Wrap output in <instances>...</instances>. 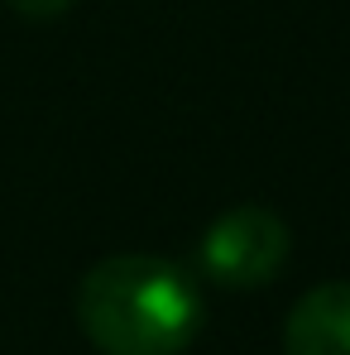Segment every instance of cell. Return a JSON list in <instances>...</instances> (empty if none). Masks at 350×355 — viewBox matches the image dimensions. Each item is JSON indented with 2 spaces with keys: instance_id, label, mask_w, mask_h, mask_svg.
Wrapping results in <instances>:
<instances>
[{
  "instance_id": "cell-4",
  "label": "cell",
  "mask_w": 350,
  "mask_h": 355,
  "mask_svg": "<svg viewBox=\"0 0 350 355\" xmlns=\"http://www.w3.org/2000/svg\"><path fill=\"white\" fill-rule=\"evenodd\" d=\"M24 19H58V15H67L77 0H10Z\"/></svg>"
},
{
  "instance_id": "cell-1",
  "label": "cell",
  "mask_w": 350,
  "mask_h": 355,
  "mask_svg": "<svg viewBox=\"0 0 350 355\" xmlns=\"http://www.w3.org/2000/svg\"><path fill=\"white\" fill-rule=\"evenodd\" d=\"M202 317L192 274L154 254H111L77 284V327L101 355H182Z\"/></svg>"
},
{
  "instance_id": "cell-2",
  "label": "cell",
  "mask_w": 350,
  "mask_h": 355,
  "mask_svg": "<svg viewBox=\"0 0 350 355\" xmlns=\"http://www.w3.org/2000/svg\"><path fill=\"white\" fill-rule=\"evenodd\" d=\"M288 259V226L264 207L221 211L197 245V264L221 288H264Z\"/></svg>"
},
{
  "instance_id": "cell-3",
  "label": "cell",
  "mask_w": 350,
  "mask_h": 355,
  "mask_svg": "<svg viewBox=\"0 0 350 355\" xmlns=\"http://www.w3.org/2000/svg\"><path fill=\"white\" fill-rule=\"evenodd\" d=\"M283 355H350V279L317 284L292 302Z\"/></svg>"
}]
</instances>
